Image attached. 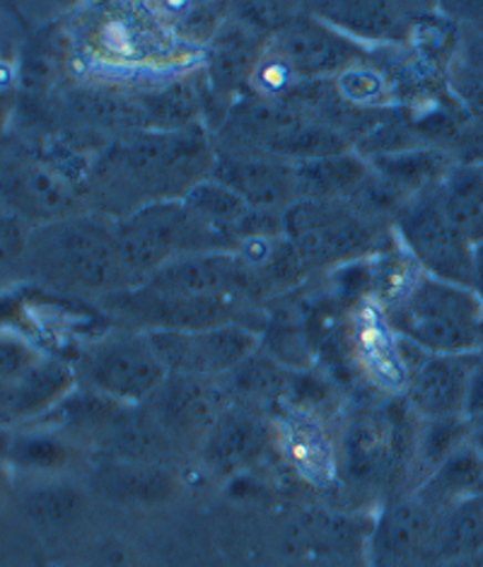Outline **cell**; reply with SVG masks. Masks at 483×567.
I'll list each match as a JSON object with an SVG mask.
<instances>
[{"instance_id": "6da1fadb", "label": "cell", "mask_w": 483, "mask_h": 567, "mask_svg": "<svg viewBox=\"0 0 483 567\" xmlns=\"http://www.w3.org/2000/svg\"><path fill=\"white\" fill-rule=\"evenodd\" d=\"M216 153L201 126L133 131L104 143L90 167L88 188L116 220L157 200H177L210 177Z\"/></svg>"}, {"instance_id": "7a4b0ae2", "label": "cell", "mask_w": 483, "mask_h": 567, "mask_svg": "<svg viewBox=\"0 0 483 567\" xmlns=\"http://www.w3.org/2000/svg\"><path fill=\"white\" fill-rule=\"evenodd\" d=\"M24 271L44 286L69 292L114 295L136 288L114 235V220L95 213L39 225L22 251Z\"/></svg>"}, {"instance_id": "3957f363", "label": "cell", "mask_w": 483, "mask_h": 567, "mask_svg": "<svg viewBox=\"0 0 483 567\" xmlns=\"http://www.w3.org/2000/svg\"><path fill=\"white\" fill-rule=\"evenodd\" d=\"M387 319L401 339L428 355H472L483 348V302L474 288L419 274Z\"/></svg>"}, {"instance_id": "277c9868", "label": "cell", "mask_w": 483, "mask_h": 567, "mask_svg": "<svg viewBox=\"0 0 483 567\" xmlns=\"http://www.w3.org/2000/svg\"><path fill=\"white\" fill-rule=\"evenodd\" d=\"M114 235L131 276L138 286L174 259L206 251H225L201 225L184 200H157L114 220Z\"/></svg>"}, {"instance_id": "5b68a950", "label": "cell", "mask_w": 483, "mask_h": 567, "mask_svg": "<svg viewBox=\"0 0 483 567\" xmlns=\"http://www.w3.org/2000/svg\"><path fill=\"white\" fill-rule=\"evenodd\" d=\"M284 237L307 266L343 264L378 249L380 220L353 200L300 198L284 213Z\"/></svg>"}, {"instance_id": "8992f818", "label": "cell", "mask_w": 483, "mask_h": 567, "mask_svg": "<svg viewBox=\"0 0 483 567\" xmlns=\"http://www.w3.org/2000/svg\"><path fill=\"white\" fill-rule=\"evenodd\" d=\"M411 409L382 406L360 413L348 423L337 462L343 478L356 488H380L401 468L413 466L415 432L411 427Z\"/></svg>"}, {"instance_id": "52a82bcc", "label": "cell", "mask_w": 483, "mask_h": 567, "mask_svg": "<svg viewBox=\"0 0 483 567\" xmlns=\"http://www.w3.org/2000/svg\"><path fill=\"white\" fill-rule=\"evenodd\" d=\"M78 377L88 391L126 406H141L165 384L169 370L145 331H119L85 348Z\"/></svg>"}, {"instance_id": "ba28073f", "label": "cell", "mask_w": 483, "mask_h": 567, "mask_svg": "<svg viewBox=\"0 0 483 567\" xmlns=\"http://www.w3.org/2000/svg\"><path fill=\"white\" fill-rule=\"evenodd\" d=\"M394 220L413 261L425 274L474 288L476 247L450 223L440 206L438 186L411 196Z\"/></svg>"}, {"instance_id": "9c48e42d", "label": "cell", "mask_w": 483, "mask_h": 567, "mask_svg": "<svg viewBox=\"0 0 483 567\" xmlns=\"http://www.w3.org/2000/svg\"><path fill=\"white\" fill-rule=\"evenodd\" d=\"M169 374L223 377L233 374L259 350V333L245 323L201 331H145Z\"/></svg>"}, {"instance_id": "30bf717a", "label": "cell", "mask_w": 483, "mask_h": 567, "mask_svg": "<svg viewBox=\"0 0 483 567\" xmlns=\"http://www.w3.org/2000/svg\"><path fill=\"white\" fill-rule=\"evenodd\" d=\"M266 51L298 80L337 78L366 59V51L356 39L319 20L307 8L276 37L268 39Z\"/></svg>"}, {"instance_id": "8fae6325", "label": "cell", "mask_w": 483, "mask_h": 567, "mask_svg": "<svg viewBox=\"0 0 483 567\" xmlns=\"http://www.w3.org/2000/svg\"><path fill=\"white\" fill-rule=\"evenodd\" d=\"M143 286L160 292L206 297V300L247 302L259 297L264 286L259 274L239 251H206L174 259L160 268Z\"/></svg>"}, {"instance_id": "7c38bea8", "label": "cell", "mask_w": 483, "mask_h": 567, "mask_svg": "<svg viewBox=\"0 0 483 567\" xmlns=\"http://www.w3.org/2000/svg\"><path fill=\"white\" fill-rule=\"evenodd\" d=\"M233 394L223 380L192 374H169L145 403L174 444H198L206 440L218 417L233 406Z\"/></svg>"}, {"instance_id": "4fadbf2b", "label": "cell", "mask_w": 483, "mask_h": 567, "mask_svg": "<svg viewBox=\"0 0 483 567\" xmlns=\"http://www.w3.org/2000/svg\"><path fill=\"white\" fill-rule=\"evenodd\" d=\"M445 509L419 493L394 499L374 526L372 556L378 567H435V544Z\"/></svg>"}, {"instance_id": "5bb4252c", "label": "cell", "mask_w": 483, "mask_h": 567, "mask_svg": "<svg viewBox=\"0 0 483 567\" xmlns=\"http://www.w3.org/2000/svg\"><path fill=\"white\" fill-rule=\"evenodd\" d=\"M3 196L12 215L42 225L80 215L75 182L37 155L6 157Z\"/></svg>"}, {"instance_id": "9a60e30c", "label": "cell", "mask_w": 483, "mask_h": 567, "mask_svg": "<svg viewBox=\"0 0 483 567\" xmlns=\"http://www.w3.org/2000/svg\"><path fill=\"white\" fill-rule=\"evenodd\" d=\"M210 179L227 186L257 210L286 213L298 200L292 162L266 153L218 151Z\"/></svg>"}, {"instance_id": "2e32d148", "label": "cell", "mask_w": 483, "mask_h": 567, "mask_svg": "<svg viewBox=\"0 0 483 567\" xmlns=\"http://www.w3.org/2000/svg\"><path fill=\"white\" fill-rule=\"evenodd\" d=\"M271 430L257 406L233 401L201 442V462L216 476H233L264 456Z\"/></svg>"}, {"instance_id": "e0dca14e", "label": "cell", "mask_w": 483, "mask_h": 567, "mask_svg": "<svg viewBox=\"0 0 483 567\" xmlns=\"http://www.w3.org/2000/svg\"><path fill=\"white\" fill-rule=\"evenodd\" d=\"M474 355H428L409 370L407 406L423 421L464 417V399Z\"/></svg>"}, {"instance_id": "ac0fdd59", "label": "cell", "mask_w": 483, "mask_h": 567, "mask_svg": "<svg viewBox=\"0 0 483 567\" xmlns=\"http://www.w3.org/2000/svg\"><path fill=\"white\" fill-rule=\"evenodd\" d=\"M61 116L85 133L126 136L147 128L143 92H129L114 85L73 87L61 97Z\"/></svg>"}, {"instance_id": "d6986e66", "label": "cell", "mask_w": 483, "mask_h": 567, "mask_svg": "<svg viewBox=\"0 0 483 567\" xmlns=\"http://www.w3.org/2000/svg\"><path fill=\"white\" fill-rule=\"evenodd\" d=\"M319 20L337 27L356 42H404L413 34L415 12L401 3L382 0H329V3L305 6Z\"/></svg>"}, {"instance_id": "ffe728a7", "label": "cell", "mask_w": 483, "mask_h": 567, "mask_svg": "<svg viewBox=\"0 0 483 567\" xmlns=\"http://www.w3.org/2000/svg\"><path fill=\"white\" fill-rule=\"evenodd\" d=\"M73 382L69 364L37 358L16 380L3 382V421L24 423L61 406Z\"/></svg>"}, {"instance_id": "44dd1931", "label": "cell", "mask_w": 483, "mask_h": 567, "mask_svg": "<svg viewBox=\"0 0 483 567\" xmlns=\"http://www.w3.org/2000/svg\"><path fill=\"white\" fill-rule=\"evenodd\" d=\"M92 491L116 505H160L174 493V478L165 464H136L104 458L92 471Z\"/></svg>"}, {"instance_id": "7402d4cb", "label": "cell", "mask_w": 483, "mask_h": 567, "mask_svg": "<svg viewBox=\"0 0 483 567\" xmlns=\"http://www.w3.org/2000/svg\"><path fill=\"white\" fill-rule=\"evenodd\" d=\"M88 493L73 481L59 476L30 485L20 495V509L27 524L42 536H63L85 519Z\"/></svg>"}, {"instance_id": "603a6c76", "label": "cell", "mask_w": 483, "mask_h": 567, "mask_svg": "<svg viewBox=\"0 0 483 567\" xmlns=\"http://www.w3.org/2000/svg\"><path fill=\"white\" fill-rule=\"evenodd\" d=\"M298 200H348L372 177L370 162L353 151L292 162Z\"/></svg>"}, {"instance_id": "cb8c5ba5", "label": "cell", "mask_w": 483, "mask_h": 567, "mask_svg": "<svg viewBox=\"0 0 483 567\" xmlns=\"http://www.w3.org/2000/svg\"><path fill=\"white\" fill-rule=\"evenodd\" d=\"M268 42L249 27L227 18L213 37L208 53V75L218 92H233L251 80Z\"/></svg>"}, {"instance_id": "d4e9b609", "label": "cell", "mask_w": 483, "mask_h": 567, "mask_svg": "<svg viewBox=\"0 0 483 567\" xmlns=\"http://www.w3.org/2000/svg\"><path fill=\"white\" fill-rule=\"evenodd\" d=\"M78 440L61 427L20 430L6 444V458L18 471L42 478L59 476L75 458Z\"/></svg>"}, {"instance_id": "484cf974", "label": "cell", "mask_w": 483, "mask_h": 567, "mask_svg": "<svg viewBox=\"0 0 483 567\" xmlns=\"http://www.w3.org/2000/svg\"><path fill=\"white\" fill-rule=\"evenodd\" d=\"M440 206L469 245H483V165H454L438 184Z\"/></svg>"}, {"instance_id": "4316f807", "label": "cell", "mask_w": 483, "mask_h": 567, "mask_svg": "<svg viewBox=\"0 0 483 567\" xmlns=\"http://www.w3.org/2000/svg\"><path fill=\"white\" fill-rule=\"evenodd\" d=\"M413 493H419L438 509H450L464 499L483 497V458L466 440Z\"/></svg>"}, {"instance_id": "83f0119b", "label": "cell", "mask_w": 483, "mask_h": 567, "mask_svg": "<svg viewBox=\"0 0 483 567\" xmlns=\"http://www.w3.org/2000/svg\"><path fill=\"white\" fill-rule=\"evenodd\" d=\"M474 553H483V497L464 499L445 509L435 544V565Z\"/></svg>"}, {"instance_id": "f1b7e54d", "label": "cell", "mask_w": 483, "mask_h": 567, "mask_svg": "<svg viewBox=\"0 0 483 567\" xmlns=\"http://www.w3.org/2000/svg\"><path fill=\"white\" fill-rule=\"evenodd\" d=\"M448 80L464 112L483 124V22L472 24V34L452 51Z\"/></svg>"}, {"instance_id": "f546056e", "label": "cell", "mask_w": 483, "mask_h": 567, "mask_svg": "<svg viewBox=\"0 0 483 567\" xmlns=\"http://www.w3.org/2000/svg\"><path fill=\"white\" fill-rule=\"evenodd\" d=\"M147 128L153 131H184L196 126L201 97L192 83H169L153 92H143Z\"/></svg>"}, {"instance_id": "4dcf8cb0", "label": "cell", "mask_w": 483, "mask_h": 567, "mask_svg": "<svg viewBox=\"0 0 483 567\" xmlns=\"http://www.w3.org/2000/svg\"><path fill=\"white\" fill-rule=\"evenodd\" d=\"M225 382L230 386V394L235 401L257 406L259 401L274 399L280 394V389L286 386V372L278 362L259 355L257 350V353L247 362H242L233 374H227Z\"/></svg>"}, {"instance_id": "1f68e13d", "label": "cell", "mask_w": 483, "mask_h": 567, "mask_svg": "<svg viewBox=\"0 0 483 567\" xmlns=\"http://www.w3.org/2000/svg\"><path fill=\"white\" fill-rule=\"evenodd\" d=\"M288 447L305 474L321 481L333 474V468H339L337 452L331 450L329 440L325 437L315 423L307 421H292L290 423V435H288Z\"/></svg>"}, {"instance_id": "d6a6232c", "label": "cell", "mask_w": 483, "mask_h": 567, "mask_svg": "<svg viewBox=\"0 0 483 567\" xmlns=\"http://www.w3.org/2000/svg\"><path fill=\"white\" fill-rule=\"evenodd\" d=\"M302 12L288 3H242L233 8V18L261 37H276Z\"/></svg>"}, {"instance_id": "836d02e7", "label": "cell", "mask_w": 483, "mask_h": 567, "mask_svg": "<svg viewBox=\"0 0 483 567\" xmlns=\"http://www.w3.org/2000/svg\"><path fill=\"white\" fill-rule=\"evenodd\" d=\"M78 567H138L133 553L119 542H102L92 548Z\"/></svg>"}, {"instance_id": "e575fe53", "label": "cell", "mask_w": 483, "mask_h": 567, "mask_svg": "<svg viewBox=\"0 0 483 567\" xmlns=\"http://www.w3.org/2000/svg\"><path fill=\"white\" fill-rule=\"evenodd\" d=\"M483 415V350L474 355L472 372H469V384H466V399H464V417L472 421V417Z\"/></svg>"}, {"instance_id": "d590c367", "label": "cell", "mask_w": 483, "mask_h": 567, "mask_svg": "<svg viewBox=\"0 0 483 567\" xmlns=\"http://www.w3.org/2000/svg\"><path fill=\"white\" fill-rule=\"evenodd\" d=\"M37 360L30 348L18 343V341H3V382L16 380L30 364Z\"/></svg>"}, {"instance_id": "8d00e7d4", "label": "cell", "mask_w": 483, "mask_h": 567, "mask_svg": "<svg viewBox=\"0 0 483 567\" xmlns=\"http://www.w3.org/2000/svg\"><path fill=\"white\" fill-rule=\"evenodd\" d=\"M469 444H472L476 454L483 458V415L469 421Z\"/></svg>"}, {"instance_id": "74e56055", "label": "cell", "mask_w": 483, "mask_h": 567, "mask_svg": "<svg viewBox=\"0 0 483 567\" xmlns=\"http://www.w3.org/2000/svg\"><path fill=\"white\" fill-rule=\"evenodd\" d=\"M435 567H483V553H474V556H466V558L445 560Z\"/></svg>"}, {"instance_id": "f35d334b", "label": "cell", "mask_w": 483, "mask_h": 567, "mask_svg": "<svg viewBox=\"0 0 483 567\" xmlns=\"http://www.w3.org/2000/svg\"><path fill=\"white\" fill-rule=\"evenodd\" d=\"M474 290L483 302V245L476 247V271H474Z\"/></svg>"}, {"instance_id": "ab89813d", "label": "cell", "mask_w": 483, "mask_h": 567, "mask_svg": "<svg viewBox=\"0 0 483 567\" xmlns=\"http://www.w3.org/2000/svg\"><path fill=\"white\" fill-rule=\"evenodd\" d=\"M481 350H483V348H481Z\"/></svg>"}]
</instances>
